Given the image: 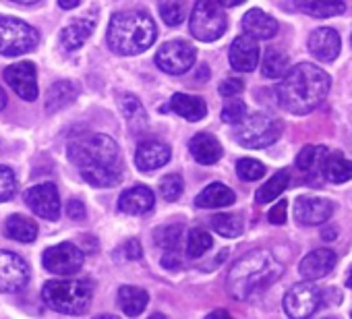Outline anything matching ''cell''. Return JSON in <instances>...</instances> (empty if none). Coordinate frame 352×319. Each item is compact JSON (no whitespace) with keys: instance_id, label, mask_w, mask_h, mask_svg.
<instances>
[{"instance_id":"1","label":"cell","mask_w":352,"mask_h":319,"mask_svg":"<svg viewBox=\"0 0 352 319\" xmlns=\"http://www.w3.org/2000/svg\"><path fill=\"white\" fill-rule=\"evenodd\" d=\"M69 160L77 166L83 181L94 187H114L122 181V155L116 141L108 135H77L67 145Z\"/></svg>"},{"instance_id":"2","label":"cell","mask_w":352,"mask_h":319,"mask_svg":"<svg viewBox=\"0 0 352 319\" xmlns=\"http://www.w3.org/2000/svg\"><path fill=\"white\" fill-rule=\"evenodd\" d=\"M331 87L329 75L311 63H300L286 71L276 89L280 106L296 116H305L319 108Z\"/></svg>"},{"instance_id":"3","label":"cell","mask_w":352,"mask_h":319,"mask_svg":"<svg viewBox=\"0 0 352 319\" xmlns=\"http://www.w3.org/2000/svg\"><path fill=\"white\" fill-rule=\"evenodd\" d=\"M282 263L267 251L255 249L243 255L228 272V292L236 300H247L253 294L265 290L282 276Z\"/></svg>"},{"instance_id":"4","label":"cell","mask_w":352,"mask_h":319,"mask_svg":"<svg viewBox=\"0 0 352 319\" xmlns=\"http://www.w3.org/2000/svg\"><path fill=\"white\" fill-rule=\"evenodd\" d=\"M108 46L120 56H133L145 52L157 38L153 19L143 11H122L110 19Z\"/></svg>"},{"instance_id":"5","label":"cell","mask_w":352,"mask_h":319,"mask_svg":"<svg viewBox=\"0 0 352 319\" xmlns=\"http://www.w3.org/2000/svg\"><path fill=\"white\" fill-rule=\"evenodd\" d=\"M44 302L65 315H81L89 309L91 286L83 280H50L42 288Z\"/></svg>"},{"instance_id":"6","label":"cell","mask_w":352,"mask_h":319,"mask_svg":"<svg viewBox=\"0 0 352 319\" xmlns=\"http://www.w3.org/2000/svg\"><path fill=\"white\" fill-rule=\"evenodd\" d=\"M280 135H282V122L265 112H255L251 116H245L234 131V139L249 149L267 147L276 143Z\"/></svg>"},{"instance_id":"7","label":"cell","mask_w":352,"mask_h":319,"mask_svg":"<svg viewBox=\"0 0 352 319\" xmlns=\"http://www.w3.org/2000/svg\"><path fill=\"white\" fill-rule=\"evenodd\" d=\"M191 34L199 42H216L224 36L228 28V19L224 15V7L218 0H197L191 21H189Z\"/></svg>"},{"instance_id":"8","label":"cell","mask_w":352,"mask_h":319,"mask_svg":"<svg viewBox=\"0 0 352 319\" xmlns=\"http://www.w3.org/2000/svg\"><path fill=\"white\" fill-rule=\"evenodd\" d=\"M40 42L38 30L15 17H0V54L21 56L32 52Z\"/></svg>"},{"instance_id":"9","label":"cell","mask_w":352,"mask_h":319,"mask_svg":"<svg viewBox=\"0 0 352 319\" xmlns=\"http://www.w3.org/2000/svg\"><path fill=\"white\" fill-rule=\"evenodd\" d=\"M197 58V50L183 40H174V42H166L157 54H155V65L168 73V75H183L187 73Z\"/></svg>"},{"instance_id":"10","label":"cell","mask_w":352,"mask_h":319,"mask_svg":"<svg viewBox=\"0 0 352 319\" xmlns=\"http://www.w3.org/2000/svg\"><path fill=\"white\" fill-rule=\"evenodd\" d=\"M323 302L321 290L311 284V280L298 282L294 284L286 296H284V311L286 315L294 317V319H302V317H311Z\"/></svg>"},{"instance_id":"11","label":"cell","mask_w":352,"mask_h":319,"mask_svg":"<svg viewBox=\"0 0 352 319\" xmlns=\"http://www.w3.org/2000/svg\"><path fill=\"white\" fill-rule=\"evenodd\" d=\"M83 251L73 243H60L44 251L42 263L56 276H73L83 265Z\"/></svg>"},{"instance_id":"12","label":"cell","mask_w":352,"mask_h":319,"mask_svg":"<svg viewBox=\"0 0 352 319\" xmlns=\"http://www.w3.org/2000/svg\"><path fill=\"white\" fill-rule=\"evenodd\" d=\"M30 284V265L11 251H0V292H21Z\"/></svg>"},{"instance_id":"13","label":"cell","mask_w":352,"mask_h":319,"mask_svg":"<svg viewBox=\"0 0 352 319\" xmlns=\"http://www.w3.org/2000/svg\"><path fill=\"white\" fill-rule=\"evenodd\" d=\"M25 204L36 216H40L44 220L54 222L60 216V197H58L56 185H52V183H42V185L28 189Z\"/></svg>"},{"instance_id":"14","label":"cell","mask_w":352,"mask_h":319,"mask_svg":"<svg viewBox=\"0 0 352 319\" xmlns=\"http://www.w3.org/2000/svg\"><path fill=\"white\" fill-rule=\"evenodd\" d=\"M5 81L15 89V94L19 98H23L25 102H36L38 100V73H36V65L34 63H17L5 69Z\"/></svg>"},{"instance_id":"15","label":"cell","mask_w":352,"mask_h":319,"mask_svg":"<svg viewBox=\"0 0 352 319\" xmlns=\"http://www.w3.org/2000/svg\"><path fill=\"white\" fill-rule=\"evenodd\" d=\"M333 214V204L323 197H298L294 204V218L302 226L325 224Z\"/></svg>"},{"instance_id":"16","label":"cell","mask_w":352,"mask_h":319,"mask_svg":"<svg viewBox=\"0 0 352 319\" xmlns=\"http://www.w3.org/2000/svg\"><path fill=\"white\" fill-rule=\"evenodd\" d=\"M259 40H255L253 36L249 34H243L239 36L232 46H230V65L234 71H241V73H251L257 69L259 65Z\"/></svg>"},{"instance_id":"17","label":"cell","mask_w":352,"mask_h":319,"mask_svg":"<svg viewBox=\"0 0 352 319\" xmlns=\"http://www.w3.org/2000/svg\"><path fill=\"white\" fill-rule=\"evenodd\" d=\"M170 155H172V151L166 143L155 141V139H147V141H141L137 145L135 166L141 173H153V170H157L170 162Z\"/></svg>"},{"instance_id":"18","label":"cell","mask_w":352,"mask_h":319,"mask_svg":"<svg viewBox=\"0 0 352 319\" xmlns=\"http://www.w3.org/2000/svg\"><path fill=\"white\" fill-rule=\"evenodd\" d=\"M307 46H309V52L317 60L331 63L340 54L342 40H340V36H338L336 30H331V28H319V30L311 32V36L307 40Z\"/></svg>"},{"instance_id":"19","label":"cell","mask_w":352,"mask_h":319,"mask_svg":"<svg viewBox=\"0 0 352 319\" xmlns=\"http://www.w3.org/2000/svg\"><path fill=\"white\" fill-rule=\"evenodd\" d=\"M338 255L331 249H315L311 251L298 265V272L305 280H319L323 276H327L333 267H336Z\"/></svg>"},{"instance_id":"20","label":"cell","mask_w":352,"mask_h":319,"mask_svg":"<svg viewBox=\"0 0 352 319\" xmlns=\"http://www.w3.org/2000/svg\"><path fill=\"white\" fill-rule=\"evenodd\" d=\"M327 153H329L327 147L307 145V147L300 149V153L296 157V168L307 175V179L313 183V187H317L315 183L323 179V164H325Z\"/></svg>"},{"instance_id":"21","label":"cell","mask_w":352,"mask_h":319,"mask_svg":"<svg viewBox=\"0 0 352 319\" xmlns=\"http://www.w3.org/2000/svg\"><path fill=\"white\" fill-rule=\"evenodd\" d=\"M153 193L149 187H143V185H137V187H131L126 191H122V195L118 197V210L122 214H131V216H143L147 212L153 210Z\"/></svg>"},{"instance_id":"22","label":"cell","mask_w":352,"mask_h":319,"mask_svg":"<svg viewBox=\"0 0 352 319\" xmlns=\"http://www.w3.org/2000/svg\"><path fill=\"white\" fill-rule=\"evenodd\" d=\"M243 32L255 40H272L278 34V21L261 9H251L243 17Z\"/></svg>"},{"instance_id":"23","label":"cell","mask_w":352,"mask_h":319,"mask_svg":"<svg viewBox=\"0 0 352 319\" xmlns=\"http://www.w3.org/2000/svg\"><path fill=\"white\" fill-rule=\"evenodd\" d=\"M189 149H191V155L197 160L199 164H204V166L216 164L218 160L222 157V153H224L220 141L214 135H210V133H197L191 139Z\"/></svg>"},{"instance_id":"24","label":"cell","mask_w":352,"mask_h":319,"mask_svg":"<svg viewBox=\"0 0 352 319\" xmlns=\"http://www.w3.org/2000/svg\"><path fill=\"white\" fill-rule=\"evenodd\" d=\"M290 7L315 19H327L346 11L344 0H290Z\"/></svg>"},{"instance_id":"25","label":"cell","mask_w":352,"mask_h":319,"mask_svg":"<svg viewBox=\"0 0 352 319\" xmlns=\"http://www.w3.org/2000/svg\"><path fill=\"white\" fill-rule=\"evenodd\" d=\"M94 30H96L94 13L85 15V17H79L75 23H71L69 28H65L60 32V44H63V48H67V50L81 48L87 42V38L94 34Z\"/></svg>"},{"instance_id":"26","label":"cell","mask_w":352,"mask_h":319,"mask_svg":"<svg viewBox=\"0 0 352 319\" xmlns=\"http://www.w3.org/2000/svg\"><path fill=\"white\" fill-rule=\"evenodd\" d=\"M170 110L176 112L179 116L197 122L201 118H206L208 114V104L204 102V98L199 96H189V94H174L170 100Z\"/></svg>"},{"instance_id":"27","label":"cell","mask_w":352,"mask_h":319,"mask_svg":"<svg viewBox=\"0 0 352 319\" xmlns=\"http://www.w3.org/2000/svg\"><path fill=\"white\" fill-rule=\"evenodd\" d=\"M234 199H236V195L232 189H228L222 183H212L197 195L195 204H197V208L214 210V208H228L234 204Z\"/></svg>"},{"instance_id":"28","label":"cell","mask_w":352,"mask_h":319,"mask_svg":"<svg viewBox=\"0 0 352 319\" xmlns=\"http://www.w3.org/2000/svg\"><path fill=\"white\" fill-rule=\"evenodd\" d=\"M352 179V162L338 151H329L323 164V181L340 185Z\"/></svg>"},{"instance_id":"29","label":"cell","mask_w":352,"mask_h":319,"mask_svg":"<svg viewBox=\"0 0 352 319\" xmlns=\"http://www.w3.org/2000/svg\"><path fill=\"white\" fill-rule=\"evenodd\" d=\"M118 302L124 315L129 317H137L145 311L147 302H149V294L143 288L137 286H120L118 290Z\"/></svg>"},{"instance_id":"30","label":"cell","mask_w":352,"mask_h":319,"mask_svg":"<svg viewBox=\"0 0 352 319\" xmlns=\"http://www.w3.org/2000/svg\"><path fill=\"white\" fill-rule=\"evenodd\" d=\"M79 96V87L73 81H56L46 98V110L48 112H58L60 108L69 106L71 102H75V98Z\"/></svg>"},{"instance_id":"31","label":"cell","mask_w":352,"mask_h":319,"mask_svg":"<svg viewBox=\"0 0 352 319\" xmlns=\"http://www.w3.org/2000/svg\"><path fill=\"white\" fill-rule=\"evenodd\" d=\"M288 185H290V170L288 168H282V170H278L265 185H261L259 189H257V193H255V201L257 204H270V201H274L276 197H280L286 189H288Z\"/></svg>"},{"instance_id":"32","label":"cell","mask_w":352,"mask_h":319,"mask_svg":"<svg viewBox=\"0 0 352 319\" xmlns=\"http://www.w3.org/2000/svg\"><path fill=\"white\" fill-rule=\"evenodd\" d=\"M5 230L13 241H19V243H34L38 239V224L25 216H17V214L11 216L7 220Z\"/></svg>"},{"instance_id":"33","label":"cell","mask_w":352,"mask_h":319,"mask_svg":"<svg viewBox=\"0 0 352 319\" xmlns=\"http://www.w3.org/2000/svg\"><path fill=\"white\" fill-rule=\"evenodd\" d=\"M118 102H120V110L126 116V120H129V124H131L133 131H139V129H143L147 124V114H145L141 102L135 96H131V94H118Z\"/></svg>"},{"instance_id":"34","label":"cell","mask_w":352,"mask_h":319,"mask_svg":"<svg viewBox=\"0 0 352 319\" xmlns=\"http://www.w3.org/2000/svg\"><path fill=\"white\" fill-rule=\"evenodd\" d=\"M290 69V60L282 50H267L263 65H261V73L267 79H280L286 75V71Z\"/></svg>"},{"instance_id":"35","label":"cell","mask_w":352,"mask_h":319,"mask_svg":"<svg viewBox=\"0 0 352 319\" xmlns=\"http://www.w3.org/2000/svg\"><path fill=\"white\" fill-rule=\"evenodd\" d=\"M212 228L226 239H236L243 232V220L236 214H216L212 218Z\"/></svg>"},{"instance_id":"36","label":"cell","mask_w":352,"mask_h":319,"mask_svg":"<svg viewBox=\"0 0 352 319\" xmlns=\"http://www.w3.org/2000/svg\"><path fill=\"white\" fill-rule=\"evenodd\" d=\"M160 15H162L166 25L176 28V25H181L185 21L187 7H185L183 0H162V3H160Z\"/></svg>"},{"instance_id":"37","label":"cell","mask_w":352,"mask_h":319,"mask_svg":"<svg viewBox=\"0 0 352 319\" xmlns=\"http://www.w3.org/2000/svg\"><path fill=\"white\" fill-rule=\"evenodd\" d=\"M212 245H214V239H212L204 228H193V230L189 232L187 253H189V257L197 259V257H201L208 249H212Z\"/></svg>"},{"instance_id":"38","label":"cell","mask_w":352,"mask_h":319,"mask_svg":"<svg viewBox=\"0 0 352 319\" xmlns=\"http://www.w3.org/2000/svg\"><path fill=\"white\" fill-rule=\"evenodd\" d=\"M181 236H183V226L181 224H172V226H164V228L155 230V243L164 251H176V249H179Z\"/></svg>"},{"instance_id":"39","label":"cell","mask_w":352,"mask_h":319,"mask_svg":"<svg viewBox=\"0 0 352 319\" xmlns=\"http://www.w3.org/2000/svg\"><path fill=\"white\" fill-rule=\"evenodd\" d=\"M236 175L243 181L253 183V181H259L265 175V166L261 162H257V160H253V157H243V160H239V164H236Z\"/></svg>"},{"instance_id":"40","label":"cell","mask_w":352,"mask_h":319,"mask_svg":"<svg viewBox=\"0 0 352 319\" xmlns=\"http://www.w3.org/2000/svg\"><path fill=\"white\" fill-rule=\"evenodd\" d=\"M183 189H185V183L179 175H168L160 183V193L166 201H176L183 195Z\"/></svg>"},{"instance_id":"41","label":"cell","mask_w":352,"mask_h":319,"mask_svg":"<svg viewBox=\"0 0 352 319\" xmlns=\"http://www.w3.org/2000/svg\"><path fill=\"white\" fill-rule=\"evenodd\" d=\"M17 191V177L9 166H0V204L9 201Z\"/></svg>"},{"instance_id":"42","label":"cell","mask_w":352,"mask_h":319,"mask_svg":"<svg viewBox=\"0 0 352 319\" xmlns=\"http://www.w3.org/2000/svg\"><path fill=\"white\" fill-rule=\"evenodd\" d=\"M247 116V106L241 100H232L222 108V120L228 124H239Z\"/></svg>"},{"instance_id":"43","label":"cell","mask_w":352,"mask_h":319,"mask_svg":"<svg viewBox=\"0 0 352 319\" xmlns=\"http://www.w3.org/2000/svg\"><path fill=\"white\" fill-rule=\"evenodd\" d=\"M243 89H245V83L241 79H226V81H222V85H220L218 91L224 98H234V96L243 94Z\"/></svg>"},{"instance_id":"44","label":"cell","mask_w":352,"mask_h":319,"mask_svg":"<svg viewBox=\"0 0 352 319\" xmlns=\"http://www.w3.org/2000/svg\"><path fill=\"white\" fill-rule=\"evenodd\" d=\"M120 251H122V255H124L126 259H131V261H137V259L143 257V249H141V245H139L137 239H129V241L120 247Z\"/></svg>"},{"instance_id":"45","label":"cell","mask_w":352,"mask_h":319,"mask_svg":"<svg viewBox=\"0 0 352 319\" xmlns=\"http://www.w3.org/2000/svg\"><path fill=\"white\" fill-rule=\"evenodd\" d=\"M286 212H288V201H284V199L278 201V204L272 208V212H270V222H272V224H278V226L284 224L286 218H288Z\"/></svg>"},{"instance_id":"46","label":"cell","mask_w":352,"mask_h":319,"mask_svg":"<svg viewBox=\"0 0 352 319\" xmlns=\"http://www.w3.org/2000/svg\"><path fill=\"white\" fill-rule=\"evenodd\" d=\"M67 214H69V218H73V220H83V218H85V206H83V201L71 199V201L67 204Z\"/></svg>"},{"instance_id":"47","label":"cell","mask_w":352,"mask_h":319,"mask_svg":"<svg viewBox=\"0 0 352 319\" xmlns=\"http://www.w3.org/2000/svg\"><path fill=\"white\" fill-rule=\"evenodd\" d=\"M79 3H81V0H58V5H60L63 9H67V11L79 7Z\"/></svg>"},{"instance_id":"48","label":"cell","mask_w":352,"mask_h":319,"mask_svg":"<svg viewBox=\"0 0 352 319\" xmlns=\"http://www.w3.org/2000/svg\"><path fill=\"white\" fill-rule=\"evenodd\" d=\"M218 3H220L222 7H239V5L245 3V0H218Z\"/></svg>"},{"instance_id":"49","label":"cell","mask_w":352,"mask_h":319,"mask_svg":"<svg viewBox=\"0 0 352 319\" xmlns=\"http://www.w3.org/2000/svg\"><path fill=\"white\" fill-rule=\"evenodd\" d=\"M7 94H5V89L3 87H0V110H5L7 108Z\"/></svg>"},{"instance_id":"50","label":"cell","mask_w":352,"mask_h":319,"mask_svg":"<svg viewBox=\"0 0 352 319\" xmlns=\"http://www.w3.org/2000/svg\"><path fill=\"white\" fill-rule=\"evenodd\" d=\"M11 3H17V5H21V7H32V5L40 3V0H11Z\"/></svg>"},{"instance_id":"51","label":"cell","mask_w":352,"mask_h":319,"mask_svg":"<svg viewBox=\"0 0 352 319\" xmlns=\"http://www.w3.org/2000/svg\"><path fill=\"white\" fill-rule=\"evenodd\" d=\"M210 317H230V315H228V311H214V313H210Z\"/></svg>"},{"instance_id":"52","label":"cell","mask_w":352,"mask_h":319,"mask_svg":"<svg viewBox=\"0 0 352 319\" xmlns=\"http://www.w3.org/2000/svg\"><path fill=\"white\" fill-rule=\"evenodd\" d=\"M346 284H348V288L352 290V267H350V272H348V278H346Z\"/></svg>"}]
</instances>
